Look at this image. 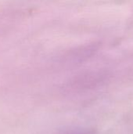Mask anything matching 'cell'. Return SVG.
<instances>
[{
  "mask_svg": "<svg viewBox=\"0 0 133 134\" xmlns=\"http://www.w3.org/2000/svg\"><path fill=\"white\" fill-rule=\"evenodd\" d=\"M58 134H87L85 132L80 131V130H67V131H64L63 133H60Z\"/></svg>",
  "mask_w": 133,
  "mask_h": 134,
  "instance_id": "cell-1",
  "label": "cell"
}]
</instances>
